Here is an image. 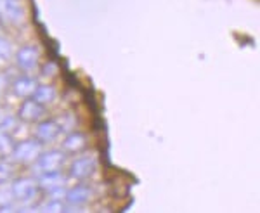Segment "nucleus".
<instances>
[{
    "label": "nucleus",
    "mask_w": 260,
    "mask_h": 213,
    "mask_svg": "<svg viewBox=\"0 0 260 213\" xmlns=\"http://www.w3.org/2000/svg\"><path fill=\"white\" fill-rule=\"evenodd\" d=\"M26 11L21 0H0V19L9 24L23 23Z\"/></svg>",
    "instance_id": "f257e3e1"
},
{
    "label": "nucleus",
    "mask_w": 260,
    "mask_h": 213,
    "mask_svg": "<svg viewBox=\"0 0 260 213\" xmlns=\"http://www.w3.org/2000/svg\"><path fill=\"white\" fill-rule=\"evenodd\" d=\"M39 57L40 52L35 45H24L21 47L18 54H16V62H18V68L26 71V73H31V71L37 69L39 66Z\"/></svg>",
    "instance_id": "f03ea898"
},
{
    "label": "nucleus",
    "mask_w": 260,
    "mask_h": 213,
    "mask_svg": "<svg viewBox=\"0 0 260 213\" xmlns=\"http://www.w3.org/2000/svg\"><path fill=\"white\" fill-rule=\"evenodd\" d=\"M12 156L21 163H31L40 156V142L37 140H23L19 144H14Z\"/></svg>",
    "instance_id": "7ed1b4c3"
},
{
    "label": "nucleus",
    "mask_w": 260,
    "mask_h": 213,
    "mask_svg": "<svg viewBox=\"0 0 260 213\" xmlns=\"http://www.w3.org/2000/svg\"><path fill=\"white\" fill-rule=\"evenodd\" d=\"M12 196L18 201H33L39 194V184L31 179H19L12 184Z\"/></svg>",
    "instance_id": "20e7f679"
},
{
    "label": "nucleus",
    "mask_w": 260,
    "mask_h": 213,
    "mask_svg": "<svg viewBox=\"0 0 260 213\" xmlns=\"http://www.w3.org/2000/svg\"><path fill=\"white\" fill-rule=\"evenodd\" d=\"M95 172V160L92 156H82L78 160H75L70 166V175L73 179H87Z\"/></svg>",
    "instance_id": "39448f33"
},
{
    "label": "nucleus",
    "mask_w": 260,
    "mask_h": 213,
    "mask_svg": "<svg viewBox=\"0 0 260 213\" xmlns=\"http://www.w3.org/2000/svg\"><path fill=\"white\" fill-rule=\"evenodd\" d=\"M64 163V153L61 151H49L45 154H40L37 158V166L42 173L44 172H54V170H59Z\"/></svg>",
    "instance_id": "423d86ee"
},
{
    "label": "nucleus",
    "mask_w": 260,
    "mask_h": 213,
    "mask_svg": "<svg viewBox=\"0 0 260 213\" xmlns=\"http://www.w3.org/2000/svg\"><path fill=\"white\" fill-rule=\"evenodd\" d=\"M44 104H40V102H37L35 99H28L26 97V101H24L23 104H21V108H19V118L23 120V122H28V123H31V122H37V120L40 118L42 115H44Z\"/></svg>",
    "instance_id": "0eeeda50"
},
{
    "label": "nucleus",
    "mask_w": 260,
    "mask_h": 213,
    "mask_svg": "<svg viewBox=\"0 0 260 213\" xmlns=\"http://www.w3.org/2000/svg\"><path fill=\"white\" fill-rule=\"evenodd\" d=\"M61 133V127L57 122L54 120H47V122H42L37 127V139L44 144H49V142L56 140V137Z\"/></svg>",
    "instance_id": "6e6552de"
},
{
    "label": "nucleus",
    "mask_w": 260,
    "mask_h": 213,
    "mask_svg": "<svg viewBox=\"0 0 260 213\" xmlns=\"http://www.w3.org/2000/svg\"><path fill=\"white\" fill-rule=\"evenodd\" d=\"M35 89H37V80L31 77H21L12 83V92H14V95H18V97H24V99L31 97Z\"/></svg>",
    "instance_id": "1a4fd4ad"
},
{
    "label": "nucleus",
    "mask_w": 260,
    "mask_h": 213,
    "mask_svg": "<svg viewBox=\"0 0 260 213\" xmlns=\"http://www.w3.org/2000/svg\"><path fill=\"white\" fill-rule=\"evenodd\" d=\"M64 198H66V201L70 204H73V206L85 204L90 198V189L87 186H75L73 189L66 191Z\"/></svg>",
    "instance_id": "9d476101"
},
{
    "label": "nucleus",
    "mask_w": 260,
    "mask_h": 213,
    "mask_svg": "<svg viewBox=\"0 0 260 213\" xmlns=\"http://www.w3.org/2000/svg\"><path fill=\"white\" fill-rule=\"evenodd\" d=\"M33 99L40 104H50L56 99V89L50 85H37L35 92H33Z\"/></svg>",
    "instance_id": "9b49d317"
},
{
    "label": "nucleus",
    "mask_w": 260,
    "mask_h": 213,
    "mask_svg": "<svg viewBox=\"0 0 260 213\" xmlns=\"http://www.w3.org/2000/svg\"><path fill=\"white\" fill-rule=\"evenodd\" d=\"M85 144H87L85 135H82V133H70L62 146H64V149L68 153H78L85 148Z\"/></svg>",
    "instance_id": "f8f14e48"
},
{
    "label": "nucleus",
    "mask_w": 260,
    "mask_h": 213,
    "mask_svg": "<svg viewBox=\"0 0 260 213\" xmlns=\"http://www.w3.org/2000/svg\"><path fill=\"white\" fill-rule=\"evenodd\" d=\"M62 182H64V179L61 177V173L57 172V170H54V172H44L40 177V184L42 187H45V189H56V187H61Z\"/></svg>",
    "instance_id": "ddd939ff"
},
{
    "label": "nucleus",
    "mask_w": 260,
    "mask_h": 213,
    "mask_svg": "<svg viewBox=\"0 0 260 213\" xmlns=\"http://www.w3.org/2000/svg\"><path fill=\"white\" fill-rule=\"evenodd\" d=\"M12 149H14V142H12L11 135L0 127V154H4V156L12 154Z\"/></svg>",
    "instance_id": "4468645a"
},
{
    "label": "nucleus",
    "mask_w": 260,
    "mask_h": 213,
    "mask_svg": "<svg viewBox=\"0 0 260 213\" xmlns=\"http://www.w3.org/2000/svg\"><path fill=\"white\" fill-rule=\"evenodd\" d=\"M12 56V45L9 40L0 37V61H9Z\"/></svg>",
    "instance_id": "2eb2a0df"
},
{
    "label": "nucleus",
    "mask_w": 260,
    "mask_h": 213,
    "mask_svg": "<svg viewBox=\"0 0 260 213\" xmlns=\"http://www.w3.org/2000/svg\"><path fill=\"white\" fill-rule=\"evenodd\" d=\"M9 175H11L9 166H7V165H0V184L6 182L7 179H9Z\"/></svg>",
    "instance_id": "dca6fc26"
},
{
    "label": "nucleus",
    "mask_w": 260,
    "mask_h": 213,
    "mask_svg": "<svg viewBox=\"0 0 260 213\" xmlns=\"http://www.w3.org/2000/svg\"><path fill=\"white\" fill-rule=\"evenodd\" d=\"M6 89H7V77L6 75H0V95L4 94Z\"/></svg>",
    "instance_id": "f3484780"
}]
</instances>
